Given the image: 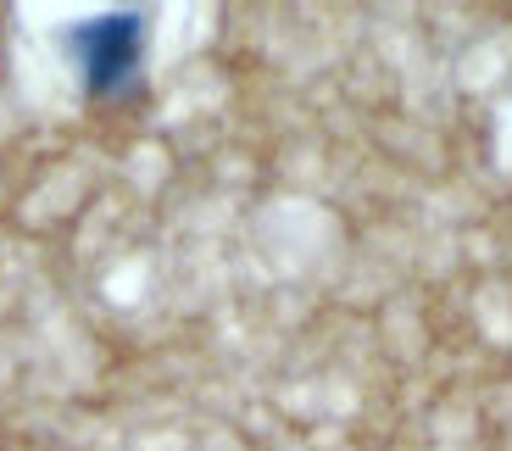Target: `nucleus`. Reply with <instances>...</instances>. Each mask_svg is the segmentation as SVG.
Segmentation results:
<instances>
[{
	"mask_svg": "<svg viewBox=\"0 0 512 451\" xmlns=\"http://www.w3.org/2000/svg\"><path fill=\"white\" fill-rule=\"evenodd\" d=\"M67 51L78 56L84 95L90 101H123L140 90V56H145V17L140 12H106L95 23L67 28Z\"/></svg>",
	"mask_w": 512,
	"mask_h": 451,
	"instance_id": "obj_1",
	"label": "nucleus"
}]
</instances>
